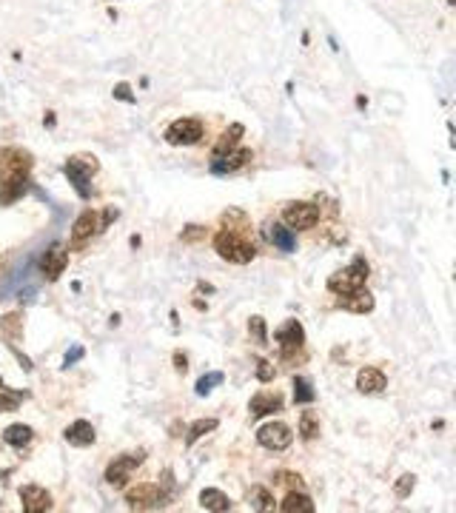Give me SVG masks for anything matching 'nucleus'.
Here are the masks:
<instances>
[{
    "mask_svg": "<svg viewBox=\"0 0 456 513\" xmlns=\"http://www.w3.org/2000/svg\"><path fill=\"white\" fill-rule=\"evenodd\" d=\"M263 234H265V240H268L274 248H279V251H285V254L297 251V237H294V231L288 228V226H282V223H265Z\"/></svg>",
    "mask_w": 456,
    "mask_h": 513,
    "instance_id": "obj_16",
    "label": "nucleus"
},
{
    "mask_svg": "<svg viewBox=\"0 0 456 513\" xmlns=\"http://www.w3.org/2000/svg\"><path fill=\"white\" fill-rule=\"evenodd\" d=\"M257 442L268 451H285L294 442V434H291V427L282 425V422H268L257 431Z\"/></svg>",
    "mask_w": 456,
    "mask_h": 513,
    "instance_id": "obj_10",
    "label": "nucleus"
},
{
    "mask_svg": "<svg viewBox=\"0 0 456 513\" xmlns=\"http://www.w3.org/2000/svg\"><path fill=\"white\" fill-rule=\"evenodd\" d=\"M413 485H417V477H413V474L399 477V479H396V485H394L396 499H408V496H410V491H413Z\"/></svg>",
    "mask_w": 456,
    "mask_h": 513,
    "instance_id": "obj_33",
    "label": "nucleus"
},
{
    "mask_svg": "<svg viewBox=\"0 0 456 513\" xmlns=\"http://www.w3.org/2000/svg\"><path fill=\"white\" fill-rule=\"evenodd\" d=\"M32 171V154L18 149V146H6L0 149V183L4 180H23Z\"/></svg>",
    "mask_w": 456,
    "mask_h": 513,
    "instance_id": "obj_4",
    "label": "nucleus"
},
{
    "mask_svg": "<svg viewBox=\"0 0 456 513\" xmlns=\"http://www.w3.org/2000/svg\"><path fill=\"white\" fill-rule=\"evenodd\" d=\"M242 132L245 128L240 125V123H231L226 132H223V137L217 140V146L212 149V157L217 160V157H223V154H228V151H234L237 149V143H240V137H242Z\"/></svg>",
    "mask_w": 456,
    "mask_h": 513,
    "instance_id": "obj_22",
    "label": "nucleus"
},
{
    "mask_svg": "<svg viewBox=\"0 0 456 513\" xmlns=\"http://www.w3.org/2000/svg\"><path fill=\"white\" fill-rule=\"evenodd\" d=\"M66 266H69V251H66V245L55 242V245L43 254V263H40V271H43V277H46L49 282H55V280H60V274L66 271Z\"/></svg>",
    "mask_w": 456,
    "mask_h": 513,
    "instance_id": "obj_12",
    "label": "nucleus"
},
{
    "mask_svg": "<svg viewBox=\"0 0 456 513\" xmlns=\"http://www.w3.org/2000/svg\"><path fill=\"white\" fill-rule=\"evenodd\" d=\"M445 4H448V6H453V4H456V0H445Z\"/></svg>",
    "mask_w": 456,
    "mask_h": 513,
    "instance_id": "obj_41",
    "label": "nucleus"
},
{
    "mask_svg": "<svg viewBox=\"0 0 456 513\" xmlns=\"http://www.w3.org/2000/svg\"><path fill=\"white\" fill-rule=\"evenodd\" d=\"M23 399H29L26 391H12V388H4V385H0V413H12V411H18Z\"/></svg>",
    "mask_w": 456,
    "mask_h": 513,
    "instance_id": "obj_26",
    "label": "nucleus"
},
{
    "mask_svg": "<svg viewBox=\"0 0 456 513\" xmlns=\"http://www.w3.org/2000/svg\"><path fill=\"white\" fill-rule=\"evenodd\" d=\"M217 427V419L214 416H209V419H197L191 427H188V434H186V445H194L197 439H202L205 434H212Z\"/></svg>",
    "mask_w": 456,
    "mask_h": 513,
    "instance_id": "obj_29",
    "label": "nucleus"
},
{
    "mask_svg": "<svg viewBox=\"0 0 456 513\" xmlns=\"http://www.w3.org/2000/svg\"><path fill=\"white\" fill-rule=\"evenodd\" d=\"M368 263H365V256H354L351 260V266H345V268H340V271H334L328 277V291L331 294H348V291H354V288H362L365 285V280H368Z\"/></svg>",
    "mask_w": 456,
    "mask_h": 513,
    "instance_id": "obj_3",
    "label": "nucleus"
},
{
    "mask_svg": "<svg viewBox=\"0 0 456 513\" xmlns=\"http://www.w3.org/2000/svg\"><path fill=\"white\" fill-rule=\"evenodd\" d=\"M214 251L228 263H237V266H245L254 260V245L248 242L240 231H231V228H223L217 237H214Z\"/></svg>",
    "mask_w": 456,
    "mask_h": 513,
    "instance_id": "obj_1",
    "label": "nucleus"
},
{
    "mask_svg": "<svg viewBox=\"0 0 456 513\" xmlns=\"http://www.w3.org/2000/svg\"><path fill=\"white\" fill-rule=\"evenodd\" d=\"M143 459H146V451H137V453H123V456H117L109 467H106V482L114 488V491H120V488H126L129 485V479H132V474L143 465Z\"/></svg>",
    "mask_w": 456,
    "mask_h": 513,
    "instance_id": "obj_5",
    "label": "nucleus"
},
{
    "mask_svg": "<svg viewBox=\"0 0 456 513\" xmlns=\"http://www.w3.org/2000/svg\"><path fill=\"white\" fill-rule=\"evenodd\" d=\"M126 502H129L132 510H154V507L169 505V499L163 496L160 485H154V482H143V485L132 488V491L126 493Z\"/></svg>",
    "mask_w": 456,
    "mask_h": 513,
    "instance_id": "obj_9",
    "label": "nucleus"
},
{
    "mask_svg": "<svg viewBox=\"0 0 456 513\" xmlns=\"http://www.w3.org/2000/svg\"><path fill=\"white\" fill-rule=\"evenodd\" d=\"M337 308H345V311H354V314H371L374 311V294H371L365 285L354 288L348 294H340Z\"/></svg>",
    "mask_w": 456,
    "mask_h": 513,
    "instance_id": "obj_13",
    "label": "nucleus"
},
{
    "mask_svg": "<svg viewBox=\"0 0 456 513\" xmlns=\"http://www.w3.org/2000/svg\"><path fill=\"white\" fill-rule=\"evenodd\" d=\"M223 379H226V374L223 371H209L205 376H200L197 379V385H194V394L197 397H209L217 385H223Z\"/></svg>",
    "mask_w": 456,
    "mask_h": 513,
    "instance_id": "obj_28",
    "label": "nucleus"
},
{
    "mask_svg": "<svg viewBox=\"0 0 456 513\" xmlns=\"http://www.w3.org/2000/svg\"><path fill=\"white\" fill-rule=\"evenodd\" d=\"M314 399H317V394L311 388V382L305 376H294V402L297 405H311Z\"/></svg>",
    "mask_w": 456,
    "mask_h": 513,
    "instance_id": "obj_31",
    "label": "nucleus"
},
{
    "mask_svg": "<svg viewBox=\"0 0 456 513\" xmlns=\"http://www.w3.org/2000/svg\"><path fill=\"white\" fill-rule=\"evenodd\" d=\"M95 234H100V217H97V211L86 208L74 220V226H71V248H80L83 242L92 240Z\"/></svg>",
    "mask_w": 456,
    "mask_h": 513,
    "instance_id": "obj_11",
    "label": "nucleus"
},
{
    "mask_svg": "<svg viewBox=\"0 0 456 513\" xmlns=\"http://www.w3.org/2000/svg\"><path fill=\"white\" fill-rule=\"evenodd\" d=\"M200 507L212 510V513H226V510H231V499L217 488H205L200 493Z\"/></svg>",
    "mask_w": 456,
    "mask_h": 513,
    "instance_id": "obj_21",
    "label": "nucleus"
},
{
    "mask_svg": "<svg viewBox=\"0 0 456 513\" xmlns=\"http://www.w3.org/2000/svg\"><path fill=\"white\" fill-rule=\"evenodd\" d=\"M4 442L23 451V448L32 442V427H29V425H20V422H18V425H9L6 431H4Z\"/></svg>",
    "mask_w": 456,
    "mask_h": 513,
    "instance_id": "obj_25",
    "label": "nucleus"
},
{
    "mask_svg": "<svg viewBox=\"0 0 456 513\" xmlns=\"http://www.w3.org/2000/svg\"><path fill=\"white\" fill-rule=\"evenodd\" d=\"M200 237H205V228H202V226H188V228L183 231V240H186V242H194V240H200Z\"/></svg>",
    "mask_w": 456,
    "mask_h": 513,
    "instance_id": "obj_37",
    "label": "nucleus"
},
{
    "mask_svg": "<svg viewBox=\"0 0 456 513\" xmlns=\"http://www.w3.org/2000/svg\"><path fill=\"white\" fill-rule=\"evenodd\" d=\"M279 510L282 513H314L317 505L305 491H288V496L279 502Z\"/></svg>",
    "mask_w": 456,
    "mask_h": 513,
    "instance_id": "obj_20",
    "label": "nucleus"
},
{
    "mask_svg": "<svg viewBox=\"0 0 456 513\" xmlns=\"http://www.w3.org/2000/svg\"><path fill=\"white\" fill-rule=\"evenodd\" d=\"M63 171H66L69 183L74 186V191H77L83 200H89V194H92V186H89V183H92V175L97 171V160H95L92 154H74V157L66 160Z\"/></svg>",
    "mask_w": 456,
    "mask_h": 513,
    "instance_id": "obj_2",
    "label": "nucleus"
},
{
    "mask_svg": "<svg viewBox=\"0 0 456 513\" xmlns=\"http://www.w3.org/2000/svg\"><path fill=\"white\" fill-rule=\"evenodd\" d=\"M29 189V177L23 180H4L0 183V205H12L15 200H20Z\"/></svg>",
    "mask_w": 456,
    "mask_h": 513,
    "instance_id": "obj_24",
    "label": "nucleus"
},
{
    "mask_svg": "<svg viewBox=\"0 0 456 513\" xmlns=\"http://www.w3.org/2000/svg\"><path fill=\"white\" fill-rule=\"evenodd\" d=\"M174 368H177V374H186V371H188V357L177 351V354H174Z\"/></svg>",
    "mask_w": 456,
    "mask_h": 513,
    "instance_id": "obj_40",
    "label": "nucleus"
},
{
    "mask_svg": "<svg viewBox=\"0 0 456 513\" xmlns=\"http://www.w3.org/2000/svg\"><path fill=\"white\" fill-rule=\"evenodd\" d=\"M0 331L6 334L9 346H15V342L20 339V334H23V320H20V314H9V317L0 320Z\"/></svg>",
    "mask_w": 456,
    "mask_h": 513,
    "instance_id": "obj_30",
    "label": "nucleus"
},
{
    "mask_svg": "<svg viewBox=\"0 0 456 513\" xmlns=\"http://www.w3.org/2000/svg\"><path fill=\"white\" fill-rule=\"evenodd\" d=\"M248 411H251V416L254 419H260V416H268V413H277V411H282V397L279 394H254L251 397V402H248Z\"/></svg>",
    "mask_w": 456,
    "mask_h": 513,
    "instance_id": "obj_19",
    "label": "nucleus"
},
{
    "mask_svg": "<svg viewBox=\"0 0 456 513\" xmlns=\"http://www.w3.org/2000/svg\"><path fill=\"white\" fill-rule=\"evenodd\" d=\"M385 385H388V379H385V374L380 368H362L357 374V388L362 394H382Z\"/></svg>",
    "mask_w": 456,
    "mask_h": 513,
    "instance_id": "obj_18",
    "label": "nucleus"
},
{
    "mask_svg": "<svg viewBox=\"0 0 456 513\" xmlns=\"http://www.w3.org/2000/svg\"><path fill=\"white\" fill-rule=\"evenodd\" d=\"M277 482L279 485H288L291 491H305V482L300 474H288V470H282V474H277Z\"/></svg>",
    "mask_w": 456,
    "mask_h": 513,
    "instance_id": "obj_34",
    "label": "nucleus"
},
{
    "mask_svg": "<svg viewBox=\"0 0 456 513\" xmlns=\"http://www.w3.org/2000/svg\"><path fill=\"white\" fill-rule=\"evenodd\" d=\"M319 205H314V203H291V205H285V211H282V223L288 226V228H297V231H303V228H314L317 223H319Z\"/></svg>",
    "mask_w": 456,
    "mask_h": 513,
    "instance_id": "obj_7",
    "label": "nucleus"
},
{
    "mask_svg": "<svg viewBox=\"0 0 456 513\" xmlns=\"http://www.w3.org/2000/svg\"><path fill=\"white\" fill-rule=\"evenodd\" d=\"M274 339H277V346H279L282 360H291V357L300 354L303 346H305V328H303L297 320H285V322L274 331Z\"/></svg>",
    "mask_w": 456,
    "mask_h": 513,
    "instance_id": "obj_6",
    "label": "nucleus"
},
{
    "mask_svg": "<svg viewBox=\"0 0 456 513\" xmlns=\"http://www.w3.org/2000/svg\"><path fill=\"white\" fill-rule=\"evenodd\" d=\"M200 137H202V123L194 117L174 120L165 128V143H172V146H194V143H200Z\"/></svg>",
    "mask_w": 456,
    "mask_h": 513,
    "instance_id": "obj_8",
    "label": "nucleus"
},
{
    "mask_svg": "<svg viewBox=\"0 0 456 513\" xmlns=\"http://www.w3.org/2000/svg\"><path fill=\"white\" fill-rule=\"evenodd\" d=\"M114 97L123 100V103H134V95H132V89H129V83H117V86H114Z\"/></svg>",
    "mask_w": 456,
    "mask_h": 513,
    "instance_id": "obj_36",
    "label": "nucleus"
},
{
    "mask_svg": "<svg viewBox=\"0 0 456 513\" xmlns=\"http://www.w3.org/2000/svg\"><path fill=\"white\" fill-rule=\"evenodd\" d=\"M257 379L260 382H271L274 379V365L268 360H257Z\"/></svg>",
    "mask_w": 456,
    "mask_h": 513,
    "instance_id": "obj_35",
    "label": "nucleus"
},
{
    "mask_svg": "<svg viewBox=\"0 0 456 513\" xmlns=\"http://www.w3.org/2000/svg\"><path fill=\"white\" fill-rule=\"evenodd\" d=\"M63 437H66V442L74 445V448L95 445V439H97V434H95V427H92L89 419H74V422L66 427V431H63Z\"/></svg>",
    "mask_w": 456,
    "mask_h": 513,
    "instance_id": "obj_17",
    "label": "nucleus"
},
{
    "mask_svg": "<svg viewBox=\"0 0 456 513\" xmlns=\"http://www.w3.org/2000/svg\"><path fill=\"white\" fill-rule=\"evenodd\" d=\"M20 505L26 513H46L52 510V493L40 485H26L20 488Z\"/></svg>",
    "mask_w": 456,
    "mask_h": 513,
    "instance_id": "obj_14",
    "label": "nucleus"
},
{
    "mask_svg": "<svg viewBox=\"0 0 456 513\" xmlns=\"http://www.w3.org/2000/svg\"><path fill=\"white\" fill-rule=\"evenodd\" d=\"M114 220H117V208L111 205V208H106V214H103V220H100V231H103V228H109V226H111Z\"/></svg>",
    "mask_w": 456,
    "mask_h": 513,
    "instance_id": "obj_38",
    "label": "nucleus"
},
{
    "mask_svg": "<svg viewBox=\"0 0 456 513\" xmlns=\"http://www.w3.org/2000/svg\"><path fill=\"white\" fill-rule=\"evenodd\" d=\"M248 507L257 510V513H268L274 510V493L263 485H254L251 491H248Z\"/></svg>",
    "mask_w": 456,
    "mask_h": 513,
    "instance_id": "obj_23",
    "label": "nucleus"
},
{
    "mask_svg": "<svg viewBox=\"0 0 456 513\" xmlns=\"http://www.w3.org/2000/svg\"><path fill=\"white\" fill-rule=\"evenodd\" d=\"M83 354H86V351H83L80 346H74V348H71V351L66 354V368H69V365H74L77 360H83Z\"/></svg>",
    "mask_w": 456,
    "mask_h": 513,
    "instance_id": "obj_39",
    "label": "nucleus"
},
{
    "mask_svg": "<svg viewBox=\"0 0 456 513\" xmlns=\"http://www.w3.org/2000/svg\"><path fill=\"white\" fill-rule=\"evenodd\" d=\"M319 437V416L314 411H303L300 413V439L311 442Z\"/></svg>",
    "mask_w": 456,
    "mask_h": 513,
    "instance_id": "obj_27",
    "label": "nucleus"
},
{
    "mask_svg": "<svg viewBox=\"0 0 456 513\" xmlns=\"http://www.w3.org/2000/svg\"><path fill=\"white\" fill-rule=\"evenodd\" d=\"M248 334L254 336L257 346H268V334H265V320L263 317H251V320H248Z\"/></svg>",
    "mask_w": 456,
    "mask_h": 513,
    "instance_id": "obj_32",
    "label": "nucleus"
},
{
    "mask_svg": "<svg viewBox=\"0 0 456 513\" xmlns=\"http://www.w3.org/2000/svg\"><path fill=\"white\" fill-rule=\"evenodd\" d=\"M251 160H254L251 149H234V151L212 160V171H214V175H234V171H240L242 165H248Z\"/></svg>",
    "mask_w": 456,
    "mask_h": 513,
    "instance_id": "obj_15",
    "label": "nucleus"
}]
</instances>
